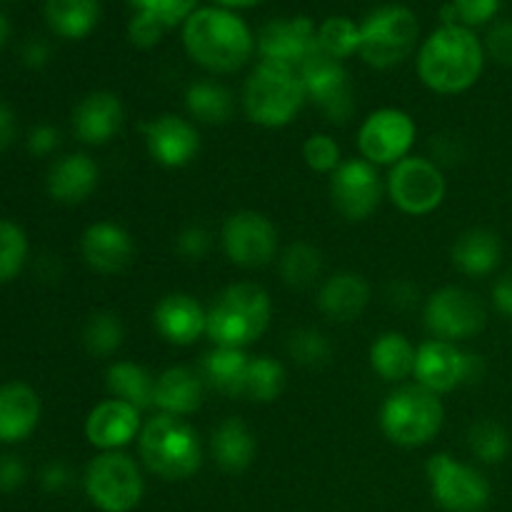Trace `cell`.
Returning a JSON list of instances; mask_svg holds the SVG:
<instances>
[{"label": "cell", "instance_id": "cell-36", "mask_svg": "<svg viewBox=\"0 0 512 512\" xmlns=\"http://www.w3.org/2000/svg\"><path fill=\"white\" fill-rule=\"evenodd\" d=\"M125 340L123 320L110 310H98L88 318L83 328V345L95 358H110L120 350Z\"/></svg>", "mask_w": 512, "mask_h": 512}, {"label": "cell", "instance_id": "cell-18", "mask_svg": "<svg viewBox=\"0 0 512 512\" xmlns=\"http://www.w3.org/2000/svg\"><path fill=\"white\" fill-rule=\"evenodd\" d=\"M315 45H318V25L305 15L275 18L265 23L258 33L260 60L290 70H300Z\"/></svg>", "mask_w": 512, "mask_h": 512}, {"label": "cell", "instance_id": "cell-41", "mask_svg": "<svg viewBox=\"0 0 512 512\" xmlns=\"http://www.w3.org/2000/svg\"><path fill=\"white\" fill-rule=\"evenodd\" d=\"M303 160L313 173L333 175L338 165L343 163V153H340V145L333 135L313 133L303 143Z\"/></svg>", "mask_w": 512, "mask_h": 512}, {"label": "cell", "instance_id": "cell-38", "mask_svg": "<svg viewBox=\"0 0 512 512\" xmlns=\"http://www.w3.org/2000/svg\"><path fill=\"white\" fill-rule=\"evenodd\" d=\"M468 448L480 463L498 465L508 458L510 453V435L495 420H478L468 430Z\"/></svg>", "mask_w": 512, "mask_h": 512}, {"label": "cell", "instance_id": "cell-25", "mask_svg": "<svg viewBox=\"0 0 512 512\" xmlns=\"http://www.w3.org/2000/svg\"><path fill=\"white\" fill-rule=\"evenodd\" d=\"M370 303V283L360 273L340 270L320 283L318 310L335 323H350L360 318Z\"/></svg>", "mask_w": 512, "mask_h": 512}, {"label": "cell", "instance_id": "cell-13", "mask_svg": "<svg viewBox=\"0 0 512 512\" xmlns=\"http://www.w3.org/2000/svg\"><path fill=\"white\" fill-rule=\"evenodd\" d=\"M483 375V360L480 355L465 353L448 340H423L415 353L413 378L415 383L428 388L430 393L445 395L453 393L460 385L470 380H480Z\"/></svg>", "mask_w": 512, "mask_h": 512}, {"label": "cell", "instance_id": "cell-56", "mask_svg": "<svg viewBox=\"0 0 512 512\" xmlns=\"http://www.w3.org/2000/svg\"><path fill=\"white\" fill-rule=\"evenodd\" d=\"M10 33H13V28H10V20L5 18L3 13H0V50H3L5 45H8Z\"/></svg>", "mask_w": 512, "mask_h": 512}, {"label": "cell", "instance_id": "cell-26", "mask_svg": "<svg viewBox=\"0 0 512 512\" xmlns=\"http://www.w3.org/2000/svg\"><path fill=\"white\" fill-rule=\"evenodd\" d=\"M203 395V375L185 365H173L155 378L153 408H158V413L185 418V415L198 413L203 405Z\"/></svg>", "mask_w": 512, "mask_h": 512}, {"label": "cell", "instance_id": "cell-24", "mask_svg": "<svg viewBox=\"0 0 512 512\" xmlns=\"http://www.w3.org/2000/svg\"><path fill=\"white\" fill-rule=\"evenodd\" d=\"M40 398L28 383L10 380L0 385V443L18 445L35 433L40 423Z\"/></svg>", "mask_w": 512, "mask_h": 512}, {"label": "cell", "instance_id": "cell-21", "mask_svg": "<svg viewBox=\"0 0 512 512\" xmlns=\"http://www.w3.org/2000/svg\"><path fill=\"white\" fill-rule=\"evenodd\" d=\"M70 120H73V133L80 143L100 148V145H108L123 128L125 105L110 90H95L75 105Z\"/></svg>", "mask_w": 512, "mask_h": 512}, {"label": "cell", "instance_id": "cell-23", "mask_svg": "<svg viewBox=\"0 0 512 512\" xmlns=\"http://www.w3.org/2000/svg\"><path fill=\"white\" fill-rule=\"evenodd\" d=\"M100 180L98 163L85 153H68L55 160L45 178V190L60 205H80L95 193Z\"/></svg>", "mask_w": 512, "mask_h": 512}, {"label": "cell", "instance_id": "cell-42", "mask_svg": "<svg viewBox=\"0 0 512 512\" xmlns=\"http://www.w3.org/2000/svg\"><path fill=\"white\" fill-rule=\"evenodd\" d=\"M128 3L133 5L135 13L153 15L170 30L178 23H185L195 13L198 0H128Z\"/></svg>", "mask_w": 512, "mask_h": 512}, {"label": "cell", "instance_id": "cell-31", "mask_svg": "<svg viewBox=\"0 0 512 512\" xmlns=\"http://www.w3.org/2000/svg\"><path fill=\"white\" fill-rule=\"evenodd\" d=\"M43 13L55 35L83 40L100 23V0H45Z\"/></svg>", "mask_w": 512, "mask_h": 512}, {"label": "cell", "instance_id": "cell-39", "mask_svg": "<svg viewBox=\"0 0 512 512\" xmlns=\"http://www.w3.org/2000/svg\"><path fill=\"white\" fill-rule=\"evenodd\" d=\"M28 235L13 220L0 218V285L10 283L28 263Z\"/></svg>", "mask_w": 512, "mask_h": 512}, {"label": "cell", "instance_id": "cell-8", "mask_svg": "<svg viewBox=\"0 0 512 512\" xmlns=\"http://www.w3.org/2000/svg\"><path fill=\"white\" fill-rule=\"evenodd\" d=\"M83 488L100 512H133L145 495V480L133 458L113 450L90 460Z\"/></svg>", "mask_w": 512, "mask_h": 512}, {"label": "cell", "instance_id": "cell-51", "mask_svg": "<svg viewBox=\"0 0 512 512\" xmlns=\"http://www.w3.org/2000/svg\"><path fill=\"white\" fill-rule=\"evenodd\" d=\"M493 305L500 315L512 318V270L500 275L493 285Z\"/></svg>", "mask_w": 512, "mask_h": 512}, {"label": "cell", "instance_id": "cell-30", "mask_svg": "<svg viewBox=\"0 0 512 512\" xmlns=\"http://www.w3.org/2000/svg\"><path fill=\"white\" fill-rule=\"evenodd\" d=\"M415 348L403 333L398 330H388V333L378 335L370 345V368L378 378H383L385 383H400L403 385L405 380L413 375L415 368Z\"/></svg>", "mask_w": 512, "mask_h": 512}, {"label": "cell", "instance_id": "cell-43", "mask_svg": "<svg viewBox=\"0 0 512 512\" xmlns=\"http://www.w3.org/2000/svg\"><path fill=\"white\" fill-rule=\"evenodd\" d=\"M165 25L160 20H155L153 15L145 13H133L128 23V40L140 50H150L163 40L165 35Z\"/></svg>", "mask_w": 512, "mask_h": 512}, {"label": "cell", "instance_id": "cell-48", "mask_svg": "<svg viewBox=\"0 0 512 512\" xmlns=\"http://www.w3.org/2000/svg\"><path fill=\"white\" fill-rule=\"evenodd\" d=\"M60 145V133L53 128V125H35L28 135V150L38 158H45V155H53L55 148Z\"/></svg>", "mask_w": 512, "mask_h": 512}, {"label": "cell", "instance_id": "cell-40", "mask_svg": "<svg viewBox=\"0 0 512 512\" xmlns=\"http://www.w3.org/2000/svg\"><path fill=\"white\" fill-rule=\"evenodd\" d=\"M288 355L305 368H323L333 358V345L318 330L300 328L288 335Z\"/></svg>", "mask_w": 512, "mask_h": 512}, {"label": "cell", "instance_id": "cell-20", "mask_svg": "<svg viewBox=\"0 0 512 512\" xmlns=\"http://www.w3.org/2000/svg\"><path fill=\"white\" fill-rule=\"evenodd\" d=\"M143 430L140 410L125 400L108 398L95 405L85 418V438L100 453L123 450Z\"/></svg>", "mask_w": 512, "mask_h": 512}, {"label": "cell", "instance_id": "cell-44", "mask_svg": "<svg viewBox=\"0 0 512 512\" xmlns=\"http://www.w3.org/2000/svg\"><path fill=\"white\" fill-rule=\"evenodd\" d=\"M450 3H453L455 13H458L460 25L480 28V25H488L498 15L503 0H450Z\"/></svg>", "mask_w": 512, "mask_h": 512}, {"label": "cell", "instance_id": "cell-53", "mask_svg": "<svg viewBox=\"0 0 512 512\" xmlns=\"http://www.w3.org/2000/svg\"><path fill=\"white\" fill-rule=\"evenodd\" d=\"M388 300L395 305V308L408 310V308H415L420 298H418V290H415L413 285L398 280V283H393L388 288Z\"/></svg>", "mask_w": 512, "mask_h": 512}, {"label": "cell", "instance_id": "cell-14", "mask_svg": "<svg viewBox=\"0 0 512 512\" xmlns=\"http://www.w3.org/2000/svg\"><path fill=\"white\" fill-rule=\"evenodd\" d=\"M220 245L230 263L238 268H265L278 255V228L258 210H238L225 218Z\"/></svg>", "mask_w": 512, "mask_h": 512}, {"label": "cell", "instance_id": "cell-7", "mask_svg": "<svg viewBox=\"0 0 512 512\" xmlns=\"http://www.w3.org/2000/svg\"><path fill=\"white\" fill-rule=\"evenodd\" d=\"M418 35L420 23L408 5H380L360 23L358 55L370 68H395L413 53Z\"/></svg>", "mask_w": 512, "mask_h": 512}, {"label": "cell", "instance_id": "cell-50", "mask_svg": "<svg viewBox=\"0 0 512 512\" xmlns=\"http://www.w3.org/2000/svg\"><path fill=\"white\" fill-rule=\"evenodd\" d=\"M70 480H73V473H70L65 463H48L43 473H40V485L48 493H63L70 485Z\"/></svg>", "mask_w": 512, "mask_h": 512}, {"label": "cell", "instance_id": "cell-47", "mask_svg": "<svg viewBox=\"0 0 512 512\" xmlns=\"http://www.w3.org/2000/svg\"><path fill=\"white\" fill-rule=\"evenodd\" d=\"M28 478V468L18 455H0V493H13Z\"/></svg>", "mask_w": 512, "mask_h": 512}, {"label": "cell", "instance_id": "cell-52", "mask_svg": "<svg viewBox=\"0 0 512 512\" xmlns=\"http://www.w3.org/2000/svg\"><path fill=\"white\" fill-rule=\"evenodd\" d=\"M18 138V120H15L13 108L5 100H0V153L8 150Z\"/></svg>", "mask_w": 512, "mask_h": 512}, {"label": "cell", "instance_id": "cell-29", "mask_svg": "<svg viewBox=\"0 0 512 512\" xmlns=\"http://www.w3.org/2000/svg\"><path fill=\"white\" fill-rule=\"evenodd\" d=\"M248 363L250 355L245 350L215 345L213 350L203 355L198 373L203 375L205 385H210L218 393L230 395V398H243Z\"/></svg>", "mask_w": 512, "mask_h": 512}, {"label": "cell", "instance_id": "cell-6", "mask_svg": "<svg viewBox=\"0 0 512 512\" xmlns=\"http://www.w3.org/2000/svg\"><path fill=\"white\" fill-rule=\"evenodd\" d=\"M308 93L298 70L260 60L243 88V113L260 128H285L298 118Z\"/></svg>", "mask_w": 512, "mask_h": 512}, {"label": "cell", "instance_id": "cell-46", "mask_svg": "<svg viewBox=\"0 0 512 512\" xmlns=\"http://www.w3.org/2000/svg\"><path fill=\"white\" fill-rule=\"evenodd\" d=\"M485 53L495 63L512 68V20H500L490 28L488 38H485Z\"/></svg>", "mask_w": 512, "mask_h": 512}, {"label": "cell", "instance_id": "cell-28", "mask_svg": "<svg viewBox=\"0 0 512 512\" xmlns=\"http://www.w3.org/2000/svg\"><path fill=\"white\" fill-rule=\"evenodd\" d=\"M210 453L225 473H245L258 453V440L240 418H225L210 438Z\"/></svg>", "mask_w": 512, "mask_h": 512}, {"label": "cell", "instance_id": "cell-11", "mask_svg": "<svg viewBox=\"0 0 512 512\" xmlns=\"http://www.w3.org/2000/svg\"><path fill=\"white\" fill-rule=\"evenodd\" d=\"M430 495L445 512H483L490 503V483L478 468L438 453L425 465Z\"/></svg>", "mask_w": 512, "mask_h": 512}, {"label": "cell", "instance_id": "cell-12", "mask_svg": "<svg viewBox=\"0 0 512 512\" xmlns=\"http://www.w3.org/2000/svg\"><path fill=\"white\" fill-rule=\"evenodd\" d=\"M300 80L305 85L310 103L320 108V113L335 125H343L355 113V90L350 73L345 70L343 60L330 58L328 53L315 45L313 53L300 65Z\"/></svg>", "mask_w": 512, "mask_h": 512}, {"label": "cell", "instance_id": "cell-9", "mask_svg": "<svg viewBox=\"0 0 512 512\" xmlns=\"http://www.w3.org/2000/svg\"><path fill=\"white\" fill-rule=\"evenodd\" d=\"M385 193L400 213L423 218L445 203L448 180L435 160L408 155L390 168Z\"/></svg>", "mask_w": 512, "mask_h": 512}, {"label": "cell", "instance_id": "cell-22", "mask_svg": "<svg viewBox=\"0 0 512 512\" xmlns=\"http://www.w3.org/2000/svg\"><path fill=\"white\" fill-rule=\"evenodd\" d=\"M153 325L160 338L178 348L198 343L208 328V310L188 293H168L153 310Z\"/></svg>", "mask_w": 512, "mask_h": 512}, {"label": "cell", "instance_id": "cell-49", "mask_svg": "<svg viewBox=\"0 0 512 512\" xmlns=\"http://www.w3.org/2000/svg\"><path fill=\"white\" fill-rule=\"evenodd\" d=\"M50 55H53V50H50V43H45L43 38H30L28 43L20 48V60H23L25 68L30 70L45 68V65L50 63Z\"/></svg>", "mask_w": 512, "mask_h": 512}, {"label": "cell", "instance_id": "cell-5", "mask_svg": "<svg viewBox=\"0 0 512 512\" xmlns=\"http://www.w3.org/2000/svg\"><path fill=\"white\" fill-rule=\"evenodd\" d=\"M380 430L398 448H423L433 443L445 423L440 395L418 383H403L383 400L378 415Z\"/></svg>", "mask_w": 512, "mask_h": 512}, {"label": "cell", "instance_id": "cell-34", "mask_svg": "<svg viewBox=\"0 0 512 512\" xmlns=\"http://www.w3.org/2000/svg\"><path fill=\"white\" fill-rule=\"evenodd\" d=\"M278 270L288 288L305 290L323 278V253L310 243H293L280 253Z\"/></svg>", "mask_w": 512, "mask_h": 512}, {"label": "cell", "instance_id": "cell-35", "mask_svg": "<svg viewBox=\"0 0 512 512\" xmlns=\"http://www.w3.org/2000/svg\"><path fill=\"white\" fill-rule=\"evenodd\" d=\"M285 388V368L280 360L270 358V355H258L250 358L248 375H245L243 398L253 400V403H273L280 398Z\"/></svg>", "mask_w": 512, "mask_h": 512}, {"label": "cell", "instance_id": "cell-2", "mask_svg": "<svg viewBox=\"0 0 512 512\" xmlns=\"http://www.w3.org/2000/svg\"><path fill=\"white\" fill-rule=\"evenodd\" d=\"M485 43L465 25H440L418 50V75L438 95H460L473 88L485 68Z\"/></svg>", "mask_w": 512, "mask_h": 512}, {"label": "cell", "instance_id": "cell-16", "mask_svg": "<svg viewBox=\"0 0 512 512\" xmlns=\"http://www.w3.org/2000/svg\"><path fill=\"white\" fill-rule=\"evenodd\" d=\"M385 185L378 168L363 158L343 160L330 175V200L333 208L350 223H363L380 208Z\"/></svg>", "mask_w": 512, "mask_h": 512}, {"label": "cell", "instance_id": "cell-57", "mask_svg": "<svg viewBox=\"0 0 512 512\" xmlns=\"http://www.w3.org/2000/svg\"><path fill=\"white\" fill-rule=\"evenodd\" d=\"M8 3H13V0H8Z\"/></svg>", "mask_w": 512, "mask_h": 512}, {"label": "cell", "instance_id": "cell-37", "mask_svg": "<svg viewBox=\"0 0 512 512\" xmlns=\"http://www.w3.org/2000/svg\"><path fill=\"white\" fill-rule=\"evenodd\" d=\"M318 45L330 58H350L360 50V25L345 15H333L318 25Z\"/></svg>", "mask_w": 512, "mask_h": 512}, {"label": "cell", "instance_id": "cell-45", "mask_svg": "<svg viewBox=\"0 0 512 512\" xmlns=\"http://www.w3.org/2000/svg\"><path fill=\"white\" fill-rule=\"evenodd\" d=\"M175 248L185 260H205L213 248V233L203 225H190L175 240Z\"/></svg>", "mask_w": 512, "mask_h": 512}, {"label": "cell", "instance_id": "cell-1", "mask_svg": "<svg viewBox=\"0 0 512 512\" xmlns=\"http://www.w3.org/2000/svg\"><path fill=\"white\" fill-rule=\"evenodd\" d=\"M183 45L195 65L215 75L238 73L250 63L258 38L238 13L228 8H195L183 23Z\"/></svg>", "mask_w": 512, "mask_h": 512}, {"label": "cell", "instance_id": "cell-4", "mask_svg": "<svg viewBox=\"0 0 512 512\" xmlns=\"http://www.w3.org/2000/svg\"><path fill=\"white\" fill-rule=\"evenodd\" d=\"M143 465L168 483L190 480L203 465V443L193 425L178 415L158 413L138 435Z\"/></svg>", "mask_w": 512, "mask_h": 512}, {"label": "cell", "instance_id": "cell-33", "mask_svg": "<svg viewBox=\"0 0 512 512\" xmlns=\"http://www.w3.org/2000/svg\"><path fill=\"white\" fill-rule=\"evenodd\" d=\"M185 110L193 123L223 125L233 118L235 100L225 85L215 80H195L185 90Z\"/></svg>", "mask_w": 512, "mask_h": 512}, {"label": "cell", "instance_id": "cell-10", "mask_svg": "<svg viewBox=\"0 0 512 512\" xmlns=\"http://www.w3.org/2000/svg\"><path fill=\"white\" fill-rule=\"evenodd\" d=\"M423 323L435 340H448L458 345L480 335L488 325V308L470 290L448 285L425 300Z\"/></svg>", "mask_w": 512, "mask_h": 512}, {"label": "cell", "instance_id": "cell-15", "mask_svg": "<svg viewBox=\"0 0 512 512\" xmlns=\"http://www.w3.org/2000/svg\"><path fill=\"white\" fill-rule=\"evenodd\" d=\"M415 138H418V125L413 115L400 108L373 110L358 130L360 158L373 163L375 168L380 165L393 168L395 163L408 158Z\"/></svg>", "mask_w": 512, "mask_h": 512}, {"label": "cell", "instance_id": "cell-3", "mask_svg": "<svg viewBox=\"0 0 512 512\" xmlns=\"http://www.w3.org/2000/svg\"><path fill=\"white\" fill-rule=\"evenodd\" d=\"M273 320V298L258 283H233L208 308L205 335L223 348L245 350L265 335Z\"/></svg>", "mask_w": 512, "mask_h": 512}, {"label": "cell", "instance_id": "cell-55", "mask_svg": "<svg viewBox=\"0 0 512 512\" xmlns=\"http://www.w3.org/2000/svg\"><path fill=\"white\" fill-rule=\"evenodd\" d=\"M213 3H218L220 8L233 10V8H253V5L263 3V0H213Z\"/></svg>", "mask_w": 512, "mask_h": 512}, {"label": "cell", "instance_id": "cell-19", "mask_svg": "<svg viewBox=\"0 0 512 512\" xmlns=\"http://www.w3.org/2000/svg\"><path fill=\"white\" fill-rule=\"evenodd\" d=\"M80 255L93 273L118 275L133 263L135 240L123 225L113 220H98L80 235Z\"/></svg>", "mask_w": 512, "mask_h": 512}, {"label": "cell", "instance_id": "cell-32", "mask_svg": "<svg viewBox=\"0 0 512 512\" xmlns=\"http://www.w3.org/2000/svg\"><path fill=\"white\" fill-rule=\"evenodd\" d=\"M105 388L110 398L125 400L138 410L153 408L155 375L133 360H115L105 370Z\"/></svg>", "mask_w": 512, "mask_h": 512}, {"label": "cell", "instance_id": "cell-17", "mask_svg": "<svg viewBox=\"0 0 512 512\" xmlns=\"http://www.w3.org/2000/svg\"><path fill=\"white\" fill-rule=\"evenodd\" d=\"M150 158L163 168L175 170L193 163L200 153V133L190 118L175 113L155 115L140 123Z\"/></svg>", "mask_w": 512, "mask_h": 512}, {"label": "cell", "instance_id": "cell-27", "mask_svg": "<svg viewBox=\"0 0 512 512\" xmlns=\"http://www.w3.org/2000/svg\"><path fill=\"white\" fill-rule=\"evenodd\" d=\"M450 260L468 278H488L503 260V243L488 228H470L450 248Z\"/></svg>", "mask_w": 512, "mask_h": 512}, {"label": "cell", "instance_id": "cell-54", "mask_svg": "<svg viewBox=\"0 0 512 512\" xmlns=\"http://www.w3.org/2000/svg\"><path fill=\"white\" fill-rule=\"evenodd\" d=\"M433 150H435V163L438 160H460L463 150H460V140L455 135H435L433 140Z\"/></svg>", "mask_w": 512, "mask_h": 512}]
</instances>
